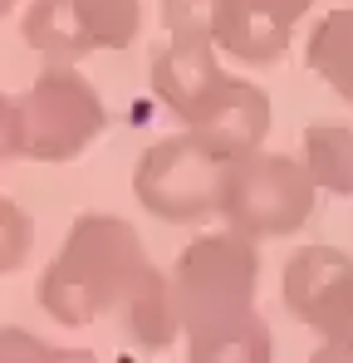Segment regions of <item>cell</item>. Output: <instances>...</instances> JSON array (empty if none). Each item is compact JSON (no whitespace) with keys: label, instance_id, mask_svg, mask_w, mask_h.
<instances>
[{"label":"cell","instance_id":"3957f363","mask_svg":"<svg viewBox=\"0 0 353 363\" xmlns=\"http://www.w3.org/2000/svg\"><path fill=\"white\" fill-rule=\"evenodd\" d=\"M15 128H20V157L74 162L103 138L108 108L99 89L79 74V64H45L30 79V89L15 94Z\"/></svg>","mask_w":353,"mask_h":363},{"label":"cell","instance_id":"2e32d148","mask_svg":"<svg viewBox=\"0 0 353 363\" xmlns=\"http://www.w3.org/2000/svg\"><path fill=\"white\" fill-rule=\"evenodd\" d=\"M30 250H35V216L20 201L0 196V280L15 275L30 260Z\"/></svg>","mask_w":353,"mask_h":363},{"label":"cell","instance_id":"7a4b0ae2","mask_svg":"<svg viewBox=\"0 0 353 363\" xmlns=\"http://www.w3.org/2000/svg\"><path fill=\"white\" fill-rule=\"evenodd\" d=\"M314 206H319V191H314L309 172L299 167V157L260 147V152L235 157L226 167L216 216H221L226 231L260 245V241H275V236L304 231Z\"/></svg>","mask_w":353,"mask_h":363},{"label":"cell","instance_id":"8992f818","mask_svg":"<svg viewBox=\"0 0 353 363\" xmlns=\"http://www.w3.org/2000/svg\"><path fill=\"white\" fill-rule=\"evenodd\" d=\"M285 309L319 344L353 349V255L339 245H299L280 275Z\"/></svg>","mask_w":353,"mask_h":363},{"label":"cell","instance_id":"e0dca14e","mask_svg":"<svg viewBox=\"0 0 353 363\" xmlns=\"http://www.w3.org/2000/svg\"><path fill=\"white\" fill-rule=\"evenodd\" d=\"M211 15L216 0H162L167 40H211Z\"/></svg>","mask_w":353,"mask_h":363},{"label":"cell","instance_id":"603a6c76","mask_svg":"<svg viewBox=\"0 0 353 363\" xmlns=\"http://www.w3.org/2000/svg\"><path fill=\"white\" fill-rule=\"evenodd\" d=\"M290 5H294V10H309V5H314V0H290Z\"/></svg>","mask_w":353,"mask_h":363},{"label":"cell","instance_id":"d6986e66","mask_svg":"<svg viewBox=\"0 0 353 363\" xmlns=\"http://www.w3.org/2000/svg\"><path fill=\"white\" fill-rule=\"evenodd\" d=\"M20 157V128H15V99L0 94V167Z\"/></svg>","mask_w":353,"mask_h":363},{"label":"cell","instance_id":"9c48e42d","mask_svg":"<svg viewBox=\"0 0 353 363\" xmlns=\"http://www.w3.org/2000/svg\"><path fill=\"white\" fill-rule=\"evenodd\" d=\"M226 79L221 55L211 50V40H167L162 50H152V94L162 108H172L186 123Z\"/></svg>","mask_w":353,"mask_h":363},{"label":"cell","instance_id":"30bf717a","mask_svg":"<svg viewBox=\"0 0 353 363\" xmlns=\"http://www.w3.org/2000/svg\"><path fill=\"white\" fill-rule=\"evenodd\" d=\"M123 329L138 349H172L181 339V319H176V300H172V280L167 270H157L152 260L133 275V285L118 300Z\"/></svg>","mask_w":353,"mask_h":363},{"label":"cell","instance_id":"277c9868","mask_svg":"<svg viewBox=\"0 0 353 363\" xmlns=\"http://www.w3.org/2000/svg\"><path fill=\"white\" fill-rule=\"evenodd\" d=\"M167 280H172L181 334L201 329V324H216V319L250 314L255 295H260V245L235 236V231L196 236L172 260Z\"/></svg>","mask_w":353,"mask_h":363},{"label":"cell","instance_id":"52a82bcc","mask_svg":"<svg viewBox=\"0 0 353 363\" xmlns=\"http://www.w3.org/2000/svg\"><path fill=\"white\" fill-rule=\"evenodd\" d=\"M304 10L290 0H216L211 15V50L245 69H265L290 55L294 25Z\"/></svg>","mask_w":353,"mask_h":363},{"label":"cell","instance_id":"44dd1931","mask_svg":"<svg viewBox=\"0 0 353 363\" xmlns=\"http://www.w3.org/2000/svg\"><path fill=\"white\" fill-rule=\"evenodd\" d=\"M64 363H99L89 349H64Z\"/></svg>","mask_w":353,"mask_h":363},{"label":"cell","instance_id":"7c38bea8","mask_svg":"<svg viewBox=\"0 0 353 363\" xmlns=\"http://www.w3.org/2000/svg\"><path fill=\"white\" fill-rule=\"evenodd\" d=\"M20 40L45 64H79L89 55V40H84L74 0H30L25 20H20Z\"/></svg>","mask_w":353,"mask_h":363},{"label":"cell","instance_id":"5b68a950","mask_svg":"<svg viewBox=\"0 0 353 363\" xmlns=\"http://www.w3.org/2000/svg\"><path fill=\"white\" fill-rule=\"evenodd\" d=\"M235 157L216 152L206 138L196 133H172L162 143H152L138 167H133V196L142 211H152L167 226H196L206 216H216L221 201V182Z\"/></svg>","mask_w":353,"mask_h":363},{"label":"cell","instance_id":"7402d4cb","mask_svg":"<svg viewBox=\"0 0 353 363\" xmlns=\"http://www.w3.org/2000/svg\"><path fill=\"white\" fill-rule=\"evenodd\" d=\"M15 5H20V0H0V20H5V15H10Z\"/></svg>","mask_w":353,"mask_h":363},{"label":"cell","instance_id":"9a60e30c","mask_svg":"<svg viewBox=\"0 0 353 363\" xmlns=\"http://www.w3.org/2000/svg\"><path fill=\"white\" fill-rule=\"evenodd\" d=\"M89 55L99 50H128L142 35V0H74Z\"/></svg>","mask_w":353,"mask_h":363},{"label":"cell","instance_id":"4fadbf2b","mask_svg":"<svg viewBox=\"0 0 353 363\" xmlns=\"http://www.w3.org/2000/svg\"><path fill=\"white\" fill-rule=\"evenodd\" d=\"M299 167L314 191L353 196V123H309L299 138Z\"/></svg>","mask_w":353,"mask_h":363},{"label":"cell","instance_id":"5bb4252c","mask_svg":"<svg viewBox=\"0 0 353 363\" xmlns=\"http://www.w3.org/2000/svg\"><path fill=\"white\" fill-rule=\"evenodd\" d=\"M304 64L344 99L353 108V5L344 10H329L314 30H309V45H304Z\"/></svg>","mask_w":353,"mask_h":363},{"label":"cell","instance_id":"ba28073f","mask_svg":"<svg viewBox=\"0 0 353 363\" xmlns=\"http://www.w3.org/2000/svg\"><path fill=\"white\" fill-rule=\"evenodd\" d=\"M270 123H275L270 94H265L255 79L226 74V79L216 84V94L181 123V128L196 133V138H206V143H211L216 152H226V157H250V152L265 147Z\"/></svg>","mask_w":353,"mask_h":363},{"label":"cell","instance_id":"ac0fdd59","mask_svg":"<svg viewBox=\"0 0 353 363\" xmlns=\"http://www.w3.org/2000/svg\"><path fill=\"white\" fill-rule=\"evenodd\" d=\"M0 363H64V349L45 344V339L30 334V329L5 324V329H0Z\"/></svg>","mask_w":353,"mask_h":363},{"label":"cell","instance_id":"ffe728a7","mask_svg":"<svg viewBox=\"0 0 353 363\" xmlns=\"http://www.w3.org/2000/svg\"><path fill=\"white\" fill-rule=\"evenodd\" d=\"M304 363H353V349H344V344H319Z\"/></svg>","mask_w":353,"mask_h":363},{"label":"cell","instance_id":"6da1fadb","mask_svg":"<svg viewBox=\"0 0 353 363\" xmlns=\"http://www.w3.org/2000/svg\"><path fill=\"white\" fill-rule=\"evenodd\" d=\"M142 265H147V250L133 221H123L113 211H84V216H74L64 245L45 265L35 300L55 324L84 329L94 319L113 314Z\"/></svg>","mask_w":353,"mask_h":363},{"label":"cell","instance_id":"8fae6325","mask_svg":"<svg viewBox=\"0 0 353 363\" xmlns=\"http://www.w3.org/2000/svg\"><path fill=\"white\" fill-rule=\"evenodd\" d=\"M186 363H270L275 359V334L260 309L216 319L201 329H186Z\"/></svg>","mask_w":353,"mask_h":363}]
</instances>
